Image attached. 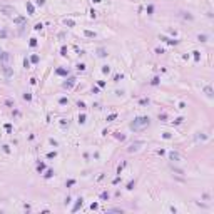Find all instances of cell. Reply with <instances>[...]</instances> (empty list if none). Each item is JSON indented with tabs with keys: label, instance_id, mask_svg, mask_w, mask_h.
<instances>
[{
	"label": "cell",
	"instance_id": "1",
	"mask_svg": "<svg viewBox=\"0 0 214 214\" xmlns=\"http://www.w3.org/2000/svg\"><path fill=\"white\" fill-rule=\"evenodd\" d=\"M147 125H149V117H137L130 124V129H134V130H142V129H146Z\"/></svg>",
	"mask_w": 214,
	"mask_h": 214
},
{
	"label": "cell",
	"instance_id": "2",
	"mask_svg": "<svg viewBox=\"0 0 214 214\" xmlns=\"http://www.w3.org/2000/svg\"><path fill=\"white\" fill-rule=\"evenodd\" d=\"M141 146H142V142H135V144H132V146L129 147V151H130V152H132V151H137Z\"/></svg>",
	"mask_w": 214,
	"mask_h": 214
},
{
	"label": "cell",
	"instance_id": "3",
	"mask_svg": "<svg viewBox=\"0 0 214 214\" xmlns=\"http://www.w3.org/2000/svg\"><path fill=\"white\" fill-rule=\"evenodd\" d=\"M0 10L8 12V15H10V13H15V8H10V7H0Z\"/></svg>",
	"mask_w": 214,
	"mask_h": 214
},
{
	"label": "cell",
	"instance_id": "4",
	"mask_svg": "<svg viewBox=\"0 0 214 214\" xmlns=\"http://www.w3.org/2000/svg\"><path fill=\"white\" fill-rule=\"evenodd\" d=\"M204 92H206V94H208L209 97L213 96V89H211V87H206V89H204Z\"/></svg>",
	"mask_w": 214,
	"mask_h": 214
},
{
	"label": "cell",
	"instance_id": "5",
	"mask_svg": "<svg viewBox=\"0 0 214 214\" xmlns=\"http://www.w3.org/2000/svg\"><path fill=\"white\" fill-rule=\"evenodd\" d=\"M171 159H172V161H179V156H177V154H174V152H172V154H171Z\"/></svg>",
	"mask_w": 214,
	"mask_h": 214
},
{
	"label": "cell",
	"instance_id": "6",
	"mask_svg": "<svg viewBox=\"0 0 214 214\" xmlns=\"http://www.w3.org/2000/svg\"><path fill=\"white\" fill-rule=\"evenodd\" d=\"M85 35H87V37H96V34H94V32H89V30L85 32Z\"/></svg>",
	"mask_w": 214,
	"mask_h": 214
}]
</instances>
